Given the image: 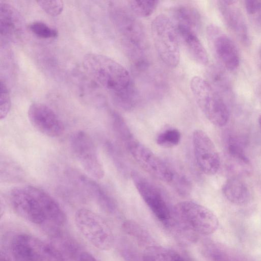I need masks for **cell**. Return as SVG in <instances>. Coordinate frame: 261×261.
Instances as JSON below:
<instances>
[{
    "label": "cell",
    "mask_w": 261,
    "mask_h": 261,
    "mask_svg": "<svg viewBox=\"0 0 261 261\" xmlns=\"http://www.w3.org/2000/svg\"><path fill=\"white\" fill-rule=\"evenodd\" d=\"M9 199L14 212L35 224H49L60 227L67 221V216L58 202L43 190L31 185L13 188Z\"/></svg>",
    "instance_id": "obj_1"
},
{
    "label": "cell",
    "mask_w": 261,
    "mask_h": 261,
    "mask_svg": "<svg viewBox=\"0 0 261 261\" xmlns=\"http://www.w3.org/2000/svg\"><path fill=\"white\" fill-rule=\"evenodd\" d=\"M84 69L99 87L111 96L127 87L132 83L128 71L120 63L106 56L95 53L85 55Z\"/></svg>",
    "instance_id": "obj_2"
},
{
    "label": "cell",
    "mask_w": 261,
    "mask_h": 261,
    "mask_svg": "<svg viewBox=\"0 0 261 261\" xmlns=\"http://www.w3.org/2000/svg\"><path fill=\"white\" fill-rule=\"evenodd\" d=\"M190 88L196 101L206 118L217 126H223L229 117L227 103L207 80L193 76Z\"/></svg>",
    "instance_id": "obj_3"
},
{
    "label": "cell",
    "mask_w": 261,
    "mask_h": 261,
    "mask_svg": "<svg viewBox=\"0 0 261 261\" xmlns=\"http://www.w3.org/2000/svg\"><path fill=\"white\" fill-rule=\"evenodd\" d=\"M151 33L156 52L164 64L171 68L178 66L180 42L171 19L164 14L156 16L152 21Z\"/></svg>",
    "instance_id": "obj_4"
},
{
    "label": "cell",
    "mask_w": 261,
    "mask_h": 261,
    "mask_svg": "<svg viewBox=\"0 0 261 261\" xmlns=\"http://www.w3.org/2000/svg\"><path fill=\"white\" fill-rule=\"evenodd\" d=\"M110 15L122 38L126 54L145 51L146 38L140 22L126 9L120 5L111 6Z\"/></svg>",
    "instance_id": "obj_5"
},
{
    "label": "cell",
    "mask_w": 261,
    "mask_h": 261,
    "mask_svg": "<svg viewBox=\"0 0 261 261\" xmlns=\"http://www.w3.org/2000/svg\"><path fill=\"white\" fill-rule=\"evenodd\" d=\"M74 220L82 234L95 248L101 250L110 249L114 244L112 231L99 215L87 208L76 211Z\"/></svg>",
    "instance_id": "obj_6"
},
{
    "label": "cell",
    "mask_w": 261,
    "mask_h": 261,
    "mask_svg": "<svg viewBox=\"0 0 261 261\" xmlns=\"http://www.w3.org/2000/svg\"><path fill=\"white\" fill-rule=\"evenodd\" d=\"M173 210L175 215L198 234H212L218 227L219 221L215 214L197 203L190 201L180 202Z\"/></svg>",
    "instance_id": "obj_7"
},
{
    "label": "cell",
    "mask_w": 261,
    "mask_h": 261,
    "mask_svg": "<svg viewBox=\"0 0 261 261\" xmlns=\"http://www.w3.org/2000/svg\"><path fill=\"white\" fill-rule=\"evenodd\" d=\"M70 147L75 158L91 177L95 179L103 177L105 170L97 147L87 133L83 130L74 133L71 137Z\"/></svg>",
    "instance_id": "obj_8"
},
{
    "label": "cell",
    "mask_w": 261,
    "mask_h": 261,
    "mask_svg": "<svg viewBox=\"0 0 261 261\" xmlns=\"http://www.w3.org/2000/svg\"><path fill=\"white\" fill-rule=\"evenodd\" d=\"M125 146L136 163L146 172L164 182H171L173 171L149 148L134 137Z\"/></svg>",
    "instance_id": "obj_9"
},
{
    "label": "cell",
    "mask_w": 261,
    "mask_h": 261,
    "mask_svg": "<svg viewBox=\"0 0 261 261\" xmlns=\"http://www.w3.org/2000/svg\"><path fill=\"white\" fill-rule=\"evenodd\" d=\"M206 35L212 51L221 67L227 71L236 70L239 66L240 56L231 38L213 24L207 26Z\"/></svg>",
    "instance_id": "obj_10"
},
{
    "label": "cell",
    "mask_w": 261,
    "mask_h": 261,
    "mask_svg": "<svg viewBox=\"0 0 261 261\" xmlns=\"http://www.w3.org/2000/svg\"><path fill=\"white\" fill-rule=\"evenodd\" d=\"M132 178L146 204L165 227L173 217V210L170 208L160 191L136 172L132 173Z\"/></svg>",
    "instance_id": "obj_11"
},
{
    "label": "cell",
    "mask_w": 261,
    "mask_h": 261,
    "mask_svg": "<svg viewBox=\"0 0 261 261\" xmlns=\"http://www.w3.org/2000/svg\"><path fill=\"white\" fill-rule=\"evenodd\" d=\"M192 142L196 163L205 174L214 175L219 170L221 161L213 142L204 131L195 130Z\"/></svg>",
    "instance_id": "obj_12"
},
{
    "label": "cell",
    "mask_w": 261,
    "mask_h": 261,
    "mask_svg": "<svg viewBox=\"0 0 261 261\" xmlns=\"http://www.w3.org/2000/svg\"><path fill=\"white\" fill-rule=\"evenodd\" d=\"M28 116L32 125L47 137H58L64 132V125L61 118L50 107L44 103H32L28 109Z\"/></svg>",
    "instance_id": "obj_13"
},
{
    "label": "cell",
    "mask_w": 261,
    "mask_h": 261,
    "mask_svg": "<svg viewBox=\"0 0 261 261\" xmlns=\"http://www.w3.org/2000/svg\"><path fill=\"white\" fill-rule=\"evenodd\" d=\"M46 242L27 234L15 236L11 250L15 261H47Z\"/></svg>",
    "instance_id": "obj_14"
},
{
    "label": "cell",
    "mask_w": 261,
    "mask_h": 261,
    "mask_svg": "<svg viewBox=\"0 0 261 261\" xmlns=\"http://www.w3.org/2000/svg\"><path fill=\"white\" fill-rule=\"evenodd\" d=\"M217 5L225 25L242 43L249 41L248 28L237 1H219Z\"/></svg>",
    "instance_id": "obj_15"
},
{
    "label": "cell",
    "mask_w": 261,
    "mask_h": 261,
    "mask_svg": "<svg viewBox=\"0 0 261 261\" xmlns=\"http://www.w3.org/2000/svg\"><path fill=\"white\" fill-rule=\"evenodd\" d=\"M23 30L22 18L12 5L0 2V37L1 46L16 41Z\"/></svg>",
    "instance_id": "obj_16"
},
{
    "label": "cell",
    "mask_w": 261,
    "mask_h": 261,
    "mask_svg": "<svg viewBox=\"0 0 261 261\" xmlns=\"http://www.w3.org/2000/svg\"><path fill=\"white\" fill-rule=\"evenodd\" d=\"M73 177L77 184L94 199L103 211L110 214L116 212L117 205L114 199L92 177L82 174H75Z\"/></svg>",
    "instance_id": "obj_17"
},
{
    "label": "cell",
    "mask_w": 261,
    "mask_h": 261,
    "mask_svg": "<svg viewBox=\"0 0 261 261\" xmlns=\"http://www.w3.org/2000/svg\"><path fill=\"white\" fill-rule=\"evenodd\" d=\"M239 141L236 138H230L226 148V168L231 173L230 177H242L249 174L252 170L250 162Z\"/></svg>",
    "instance_id": "obj_18"
},
{
    "label": "cell",
    "mask_w": 261,
    "mask_h": 261,
    "mask_svg": "<svg viewBox=\"0 0 261 261\" xmlns=\"http://www.w3.org/2000/svg\"><path fill=\"white\" fill-rule=\"evenodd\" d=\"M181 43L190 57L196 63L205 65L208 62L207 52L196 31L181 25H174Z\"/></svg>",
    "instance_id": "obj_19"
},
{
    "label": "cell",
    "mask_w": 261,
    "mask_h": 261,
    "mask_svg": "<svg viewBox=\"0 0 261 261\" xmlns=\"http://www.w3.org/2000/svg\"><path fill=\"white\" fill-rule=\"evenodd\" d=\"M222 192L228 201L238 205L248 204L252 198L250 187L241 177H230L223 186Z\"/></svg>",
    "instance_id": "obj_20"
},
{
    "label": "cell",
    "mask_w": 261,
    "mask_h": 261,
    "mask_svg": "<svg viewBox=\"0 0 261 261\" xmlns=\"http://www.w3.org/2000/svg\"><path fill=\"white\" fill-rule=\"evenodd\" d=\"M207 81L224 99L232 95V85L224 69L212 65L207 71Z\"/></svg>",
    "instance_id": "obj_21"
},
{
    "label": "cell",
    "mask_w": 261,
    "mask_h": 261,
    "mask_svg": "<svg viewBox=\"0 0 261 261\" xmlns=\"http://www.w3.org/2000/svg\"><path fill=\"white\" fill-rule=\"evenodd\" d=\"M173 23L175 25H181L196 31L201 24V17L198 11L190 6L180 5L173 11Z\"/></svg>",
    "instance_id": "obj_22"
},
{
    "label": "cell",
    "mask_w": 261,
    "mask_h": 261,
    "mask_svg": "<svg viewBox=\"0 0 261 261\" xmlns=\"http://www.w3.org/2000/svg\"><path fill=\"white\" fill-rule=\"evenodd\" d=\"M200 250L206 261H235L223 246L211 240L204 241Z\"/></svg>",
    "instance_id": "obj_23"
},
{
    "label": "cell",
    "mask_w": 261,
    "mask_h": 261,
    "mask_svg": "<svg viewBox=\"0 0 261 261\" xmlns=\"http://www.w3.org/2000/svg\"><path fill=\"white\" fill-rule=\"evenodd\" d=\"M111 97L116 106L125 111L133 109L138 100V94L132 82L127 87Z\"/></svg>",
    "instance_id": "obj_24"
},
{
    "label": "cell",
    "mask_w": 261,
    "mask_h": 261,
    "mask_svg": "<svg viewBox=\"0 0 261 261\" xmlns=\"http://www.w3.org/2000/svg\"><path fill=\"white\" fill-rule=\"evenodd\" d=\"M124 231L137 242L147 247L153 245V240L148 232L136 222L128 220L122 224Z\"/></svg>",
    "instance_id": "obj_25"
},
{
    "label": "cell",
    "mask_w": 261,
    "mask_h": 261,
    "mask_svg": "<svg viewBox=\"0 0 261 261\" xmlns=\"http://www.w3.org/2000/svg\"><path fill=\"white\" fill-rule=\"evenodd\" d=\"M177 251L156 245L146 248L142 261H175Z\"/></svg>",
    "instance_id": "obj_26"
},
{
    "label": "cell",
    "mask_w": 261,
    "mask_h": 261,
    "mask_svg": "<svg viewBox=\"0 0 261 261\" xmlns=\"http://www.w3.org/2000/svg\"><path fill=\"white\" fill-rule=\"evenodd\" d=\"M159 3V1H130L128 2V6L134 14L145 18L153 13Z\"/></svg>",
    "instance_id": "obj_27"
},
{
    "label": "cell",
    "mask_w": 261,
    "mask_h": 261,
    "mask_svg": "<svg viewBox=\"0 0 261 261\" xmlns=\"http://www.w3.org/2000/svg\"><path fill=\"white\" fill-rule=\"evenodd\" d=\"M181 140L178 129L170 128L161 133L156 137V143L164 148H172L177 146Z\"/></svg>",
    "instance_id": "obj_28"
},
{
    "label": "cell",
    "mask_w": 261,
    "mask_h": 261,
    "mask_svg": "<svg viewBox=\"0 0 261 261\" xmlns=\"http://www.w3.org/2000/svg\"><path fill=\"white\" fill-rule=\"evenodd\" d=\"M29 30L36 36L45 39H54L58 37V31L40 21L31 22L28 26Z\"/></svg>",
    "instance_id": "obj_29"
},
{
    "label": "cell",
    "mask_w": 261,
    "mask_h": 261,
    "mask_svg": "<svg viewBox=\"0 0 261 261\" xmlns=\"http://www.w3.org/2000/svg\"><path fill=\"white\" fill-rule=\"evenodd\" d=\"M245 9L249 19L253 27L261 30V0H247Z\"/></svg>",
    "instance_id": "obj_30"
},
{
    "label": "cell",
    "mask_w": 261,
    "mask_h": 261,
    "mask_svg": "<svg viewBox=\"0 0 261 261\" xmlns=\"http://www.w3.org/2000/svg\"><path fill=\"white\" fill-rule=\"evenodd\" d=\"M0 118L5 119L9 113L11 107V100L9 91L5 82L0 80Z\"/></svg>",
    "instance_id": "obj_31"
},
{
    "label": "cell",
    "mask_w": 261,
    "mask_h": 261,
    "mask_svg": "<svg viewBox=\"0 0 261 261\" xmlns=\"http://www.w3.org/2000/svg\"><path fill=\"white\" fill-rule=\"evenodd\" d=\"M36 2L46 13L52 16L60 15L64 8V4L62 1H38Z\"/></svg>",
    "instance_id": "obj_32"
},
{
    "label": "cell",
    "mask_w": 261,
    "mask_h": 261,
    "mask_svg": "<svg viewBox=\"0 0 261 261\" xmlns=\"http://www.w3.org/2000/svg\"><path fill=\"white\" fill-rule=\"evenodd\" d=\"M176 191L180 194H189L191 190V185L189 180L185 176L173 171L171 182Z\"/></svg>",
    "instance_id": "obj_33"
},
{
    "label": "cell",
    "mask_w": 261,
    "mask_h": 261,
    "mask_svg": "<svg viewBox=\"0 0 261 261\" xmlns=\"http://www.w3.org/2000/svg\"><path fill=\"white\" fill-rule=\"evenodd\" d=\"M121 253L125 261H139L137 250L128 243H124L121 248Z\"/></svg>",
    "instance_id": "obj_34"
},
{
    "label": "cell",
    "mask_w": 261,
    "mask_h": 261,
    "mask_svg": "<svg viewBox=\"0 0 261 261\" xmlns=\"http://www.w3.org/2000/svg\"><path fill=\"white\" fill-rule=\"evenodd\" d=\"M77 261H98L96 258L91 253L82 251L80 253L77 259Z\"/></svg>",
    "instance_id": "obj_35"
},
{
    "label": "cell",
    "mask_w": 261,
    "mask_h": 261,
    "mask_svg": "<svg viewBox=\"0 0 261 261\" xmlns=\"http://www.w3.org/2000/svg\"><path fill=\"white\" fill-rule=\"evenodd\" d=\"M1 261H11L5 255H1Z\"/></svg>",
    "instance_id": "obj_36"
},
{
    "label": "cell",
    "mask_w": 261,
    "mask_h": 261,
    "mask_svg": "<svg viewBox=\"0 0 261 261\" xmlns=\"http://www.w3.org/2000/svg\"><path fill=\"white\" fill-rule=\"evenodd\" d=\"M259 62H260V65L261 66V46L259 49Z\"/></svg>",
    "instance_id": "obj_37"
},
{
    "label": "cell",
    "mask_w": 261,
    "mask_h": 261,
    "mask_svg": "<svg viewBox=\"0 0 261 261\" xmlns=\"http://www.w3.org/2000/svg\"><path fill=\"white\" fill-rule=\"evenodd\" d=\"M258 122H259V126H260V128L261 129V115L259 116V117L258 118Z\"/></svg>",
    "instance_id": "obj_38"
}]
</instances>
